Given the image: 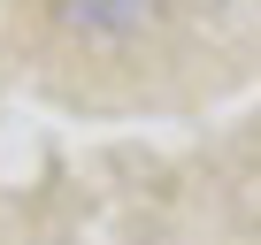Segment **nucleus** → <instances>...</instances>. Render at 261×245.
Returning a JSON list of instances; mask_svg holds the SVG:
<instances>
[{
	"instance_id": "1",
	"label": "nucleus",
	"mask_w": 261,
	"mask_h": 245,
	"mask_svg": "<svg viewBox=\"0 0 261 245\" xmlns=\"http://www.w3.org/2000/svg\"><path fill=\"white\" fill-rule=\"evenodd\" d=\"M54 16L85 39H123V31H139L154 16V0H54Z\"/></svg>"
}]
</instances>
